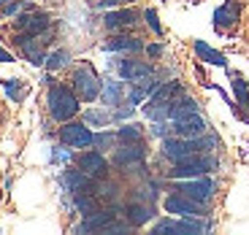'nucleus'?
I'll use <instances>...</instances> for the list:
<instances>
[{
    "mask_svg": "<svg viewBox=\"0 0 249 235\" xmlns=\"http://www.w3.org/2000/svg\"><path fill=\"white\" fill-rule=\"evenodd\" d=\"M124 217H127V224H130V227H143L146 222H152L155 208L146 205V203H130L127 211H124Z\"/></svg>",
    "mask_w": 249,
    "mask_h": 235,
    "instance_id": "a211bd4d",
    "label": "nucleus"
},
{
    "mask_svg": "<svg viewBox=\"0 0 249 235\" xmlns=\"http://www.w3.org/2000/svg\"><path fill=\"white\" fill-rule=\"evenodd\" d=\"M73 205L84 214V217H89L92 211H98V200H95L92 192H87V195H73Z\"/></svg>",
    "mask_w": 249,
    "mask_h": 235,
    "instance_id": "5701e85b",
    "label": "nucleus"
},
{
    "mask_svg": "<svg viewBox=\"0 0 249 235\" xmlns=\"http://www.w3.org/2000/svg\"><path fill=\"white\" fill-rule=\"evenodd\" d=\"M117 138L122 143H141V124H122L117 130Z\"/></svg>",
    "mask_w": 249,
    "mask_h": 235,
    "instance_id": "4be33fe9",
    "label": "nucleus"
},
{
    "mask_svg": "<svg viewBox=\"0 0 249 235\" xmlns=\"http://www.w3.org/2000/svg\"><path fill=\"white\" fill-rule=\"evenodd\" d=\"M165 211L168 214H179V217H203V203H195L187 195L176 192L165 198Z\"/></svg>",
    "mask_w": 249,
    "mask_h": 235,
    "instance_id": "6e6552de",
    "label": "nucleus"
},
{
    "mask_svg": "<svg viewBox=\"0 0 249 235\" xmlns=\"http://www.w3.org/2000/svg\"><path fill=\"white\" fill-rule=\"evenodd\" d=\"M8 3H11V0H0V8H3V6H8Z\"/></svg>",
    "mask_w": 249,
    "mask_h": 235,
    "instance_id": "c9c22d12",
    "label": "nucleus"
},
{
    "mask_svg": "<svg viewBox=\"0 0 249 235\" xmlns=\"http://www.w3.org/2000/svg\"><path fill=\"white\" fill-rule=\"evenodd\" d=\"M146 54H149V57H160V54H162V46H160V44L146 46Z\"/></svg>",
    "mask_w": 249,
    "mask_h": 235,
    "instance_id": "473e14b6",
    "label": "nucleus"
},
{
    "mask_svg": "<svg viewBox=\"0 0 249 235\" xmlns=\"http://www.w3.org/2000/svg\"><path fill=\"white\" fill-rule=\"evenodd\" d=\"M214 181L212 179H203V176H195L193 181H181V184H176V192H181V195H187L190 200H195V203H209V200L214 198Z\"/></svg>",
    "mask_w": 249,
    "mask_h": 235,
    "instance_id": "39448f33",
    "label": "nucleus"
},
{
    "mask_svg": "<svg viewBox=\"0 0 249 235\" xmlns=\"http://www.w3.org/2000/svg\"><path fill=\"white\" fill-rule=\"evenodd\" d=\"M60 141L71 149H87L92 146V130H89V124L84 122H62L60 127Z\"/></svg>",
    "mask_w": 249,
    "mask_h": 235,
    "instance_id": "20e7f679",
    "label": "nucleus"
},
{
    "mask_svg": "<svg viewBox=\"0 0 249 235\" xmlns=\"http://www.w3.org/2000/svg\"><path fill=\"white\" fill-rule=\"evenodd\" d=\"M152 133H155V135H165V124H155V130Z\"/></svg>",
    "mask_w": 249,
    "mask_h": 235,
    "instance_id": "f704fd0d",
    "label": "nucleus"
},
{
    "mask_svg": "<svg viewBox=\"0 0 249 235\" xmlns=\"http://www.w3.org/2000/svg\"><path fill=\"white\" fill-rule=\"evenodd\" d=\"M17 27L27 35H41L44 30H49V17L41 11H30V14H19L17 17Z\"/></svg>",
    "mask_w": 249,
    "mask_h": 235,
    "instance_id": "9d476101",
    "label": "nucleus"
},
{
    "mask_svg": "<svg viewBox=\"0 0 249 235\" xmlns=\"http://www.w3.org/2000/svg\"><path fill=\"white\" fill-rule=\"evenodd\" d=\"M103 49H106V51H141L143 44H141V38L114 35V38H108L106 44H103Z\"/></svg>",
    "mask_w": 249,
    "mask_h": 235,
    "instance_id": "6ab92c4d",
    "label": "nucleus"
},
{
    "mask_svg": "<svg viewBox=\"0 0 249 235\" xmlns=\"http://www.w3.org/2000/svg\"><path fill=\"white\" fill-rule=\"evenodd\" d=\"M195 54H198L203 62H209V65H217V68H225V65H228V60H225L222 51L212 49L206 41H195Z\"/></svg>",
    "mask_w": 249,
    "mask_h": 235,
    "instance_id": "aec40b11",
    "label": "nucleus"
},
{
    "mask_svg": "<svg viewBox=\"0 0 249 235\" xmlns=\"http://www.w3.org/2000/svg\"><path fill=\"white\" fill-rule=\"evenodd\" d=\"M54 162H68L71 160V151H62V149H54V154H52Z\"/></svg>",
    "mask_w": 249,
    "mask_h": 235,
    "instance_id": "2f4dec72",
    "label": "nucleus"
},
{
    "mask_svg": "<svg viewBox=\"0 0 249 235\" xmlns=\"http://www.w3.org/2000/svg\"><path fill=\"white\" fill-rule=\"evenodd\" d=\"M114 219H117V214H114V211H92V214H89V217H84V224H79V233H100V230L106 227L108 222H114Z\"/></svg>",
    "mask_w": 249,
    "mask_h": 235,
    "instance_id": "f3484780",
    "label": "nucleus"
},
{
    "mask_svg": "<svg viewBox=\"0 0 249 235\" xmlns=\"http://www.w3.org/2000/svg\"><path fill=\"white\" fill-rule=\"evenodd\" d=\"M17 46L22 49V54H25L33 65H44V62H46L44 44H41V41H36V35H27V33L17 35Z\"/></svg>",
    "mask_w": 249,
    "mask_h": 235,
    "instance_id": "f8f14e48",
    "label": "nucleus"
},
{
    "mask_svg": "<svg viewBox=\"0 0 249 235\" xmlns=\"http://www.w3.org/2000/svg\"><path fill=\"white\" fill-rule=\"evenodd\" d=\"M3 89L14 103H22V98H25V89H19V81H3Z\"/></svg>",
    "mask_w": 249,
    "mask_h": 235,
    "instance_id": "c85d7f7f",
    "label": "nucleus"
},
{
    "mask_svg": "<svg viewBox=\"0 0 249 235\" xmlns=\"http://www.w3.org/2000/svg\"><path fill=\"white\" fill-rule=\"evenodd\" d=\"M146 151H143L141 143H124L122 149H117V154H114V165L119 168H136L143 162Z\"/></svg>",
    "mask_w": 249,
    "mask_h": 235,
    "instance_id": "ddd939ff",
    "label": "nucleus"
},
{
    "mask_svg": "<svg viewBox=\"0 0 249 235\" xmlns=\"http://www.w3.org/2000/svg\"><path fill=\"white\" fill-rule=\"evenodd\" d=\"M6 62H14V54H11V51H6L3 46H0V65H6Z\"/></svg>",
    "mask_w": 249,
    "mask_h": 235,
    "instance_id": "72a5a7b5",
    "label": "nucleus"
},
{
    "mask_svg": "<svg viewBox=\"0 0 249 235\" xmlns=\"http://www.w3.org/2000/svg\"><path fill=\"white\" fill-rule=\"evenodd\" d=\"M22 11H33V6L30 3H19V0H11L8 6H3V14H6V17H19Z\"/></svg>",
    "mask_w": 249,
    "mask_h": 235,
    "instance_id": "cd10ccee",
    "label": "nucleus"
},
{
    "mask_svg": "<svg viewBox=\"0 0 249 235\" xmlns=\"http://www.w3.org/2000/svg\"><path fill=\"white\" fill-rule=\"evenodd\" d=\"M241 19V6H238L236 0H225L222 6L214 11V27H219V30H228V27H233Z\"/></svg>",
    "mask_w": 249,
    "mask_h": 235,
    "instance_id": "2eb2a0df",
    "label": "nucleus"
},
{
    "mask_svg": "<svg viewBox=\"0 0 249 235\" xmlns=\"http://www.w3.org/2000/svg\"><path fill=\"white\" fill-rule=\"evenodd\" d=\"M76 165H79V170H84V173H87L89 179H95V181H100V179L108 176V162L100 151H84V154L76 160Z\"/></svg>",
    "mask_w": 249,
    "mask_h": 235,
    "instance_id": "0eeeda50",
    "label": "nucleus"
},
{
    "mask_svg": "<svg viewBox=\"0 0 249 235\" xmlns=\"http://www.w3.org/2000/svg\"><path fill=\"white\" fill-rule=\"evenodd\" d=\"M100 98H103V103L106 105H119L122 103V98H124V87L119 84V81H106L103 87H100Z\"/></svg>",
    "mask_w": 249,
    "mask_h": 235,
    "instance_id": "412c9836",
    "label": "nucleus"
},
{
    "mask_svg": "<svg viewBox=\"0 0 249 235\" xmlns=\"http://www.w3.org/2000/svg\"><path fill=\"white\" fill-rule=\"evenodd\" d=\"M200 108H198V103H195L190 95H184L179 89L176 92V98H171V103H168V119H181V117H187V114H198Z\"/></svg>",
    "mask_w": 249,
    "mask_h": 235,
    "instance_id": "dca6fc26",
    "label": "nucleus"
},
{
    "mask_svg": "<svg viewBox=\"0 0 249 235\" xmlns=\"http://www.w3.org/2000/svg\"><path fill=\"white\" fill-rule=\"evenodd\" d=\"M46 105H49V114H52L54 122H71V119L79 114V98H76V92H71V89L62 87V84H54V87L49 89Z\"/></svg>",
    "mask_w": 249,
    "mask_h": 235,
    "instance_id": "f257e3e1",
    "label": "nucleus"
},
{
    "mask_svg": "<svg viewBox=\"0 0 249 235\" xmlns=\"http://www.w3.org/2000/svg\"><path fill=\"white\" fill-rule=\"evenodd\" d=\"M233 92H236L238 105H247L249 103V87H247V81H244L241 76H233Z\"/></svg>",
    "mask_w": 249,
    "mask_h": 235,
    "instance_id": "393cba45",
    "label": "nucleus"
},
{
    "mask_svg": "<svg viewBox=\"0 0 249 235\" xmlns=\"http://www.w3.org/2000/svg\"><path fill=\"white\" fill-rule=\"evenodd\" d=\"M119 70V79L124 81H141V79H152L155 76V68L149 62H136V60H122L117 65Z\"/></svg>",
    "mask_w": 249,
    "mask_h": 235,
    "instance_id": "9b49d317",
    "label": "nucleus"
},
{
    "mask_svg": "<svg viewBox=\"0 0 249 235\" xmlns=\"http://www.w3.org/2000/svg\"><path fill=\"white\" fill-rule=\"evenodd\" d=\"M217 168L214 157H203V154H193L181 162H174V168L168 170L171 179H195V176H206Z\"/></svg>",
    "mask_w": 249,
    "mask_h": 235,
    "instance_id": "f03ea898",
    "label": "nucleus"
},
{
    "mask_svg": "<svg viewBox=\"0 0 249 235\" xmlns=\"http://www.w3.org/2000/svg\"><path fill=\"white\" fill-rule=\"evenodd\" d=\"M68 62H71V54H68V51H65V49H57V51H52V54L46 57L44 65H46L49 70H60V68H65Z\"/></svg>",
    "mask_w": 249,
    "mask_h": 235,
    "instance_id": "b1692460",
    "label": "nucleus"
},
{
    "mask_svg": "<svg viewBox=\"0 0 249 235\" xmlns=\"http://www.w3.org/2000/svg\"><path fill=\"white\" fill-rule=\"evenodd\" d=\"M71 84H73V92H76V98L79 100H95V98H100V79H98V73H95L89 65H81V68H76L73 70V79H71Z\"/></svg>",
    "mask_w": 249,
    "mask_h": 235,
    "instance_id": "7ed1b4c3",
    "label": "nucleus"
},
{
    "mask_svg": "<svg viewBox=\"0 0 249 235\" xmlns=\"http://www.w3.org/2000/svg\"><path fill=\"white\" fill-rule=\"evenodd\" d=\"M62 184H65V189L71 195H87V192L95 195V179H89L84 170H65L62 173Z\"/></svg>",
    "mask_w": 249,
    "mask_h": 235,
    "instance_id": "1a4fd4ad",
    "label": "nucleus"
},
{
    "mask_svg": "<svg viewBox=\"0 0 249 235\" xmlns=\"http://www.w3.org/2000/svg\"><path fill=\"white\" fill-rule=\"evenodd\" d=\"M84 119H87V124H95V127H106V124L108 122H111V114H108V111H87V117H84Z\"/></svg>",
    "mask_w": 249,
    "mask_h": 235,
    "instance_id": "bb28decb",
    "label": "nucleus"
},
{
    "mask_svg": "<svg viewBox=\"0 0 249 235\" xmlns=\"http://www.w3.org/2000/svg\"><path fill=\"white\" fill-rule=\"evenodd\" d=\"M111 117H114V119H127V117H133V105H122V108H117Z\"/></svg>",
    "mask_w": 249,
    "mask_h": 235,
    "instance_id": "7c9ffc66",
    "label": "nucleus"
},
{
    "mask_svg": "<svg viewBox=\"0 0 249 235\" xmlns=\"http://www.w3.org/2000/svg\"><path fill=\"white\" fill-rule=\"evenodd\" d=\"M138 22V14L130 11V8H119V11H108L106 17H103V25H106V30L111 33H119V30H127V27H133Z\"/></svg>",
    "mask_w": 249,
    "mask_h": 235,
    "instance_id": "4468645a",
    "label": "nucleus"
},
{
    "mask_svg": "<svg viewBox=\"0 0 249 235\" xmlns=\"http://www.w3.org/2000/svg\"><path fill=\"white\" fill-rule=\"evenodd\" d=\"M114 141H117V135H114V133H98V135H92V146L98 149V151H106V149H111Z\"/></svg>",
    "mask_w": 249,
    "mask_h": 235,
    "instance_id": "a878e982",
    "label": "nucleus"
},
{
    "mask_svg": "<svg viewBox=\"0 0 249 235\" xmlns=\"http://www.w3.org/2000/svg\"><path fill=\"white\" fill-rule=\"evenodd\" d=\"M143 17H146V25L152 27V33H155V35H162V27H160V22H157V11H155V8H146Z\"/></svg>",
    "mask_w": 249,
    "mask_h": 235,
    "instance_id": "c756f323",
    "label": "nucleus"
},
{
    "mask_svg": "<svg viewBox=\"0 0 249 235\" xmlns=\"http://www.w3.org/2000/svg\"><path fill=\"white\" fill-rule=\"evenodd\" d=\"M206 119L200 117V111L198 114H187V117H181V119H174V135H179V138H198V135H206Z\"/></svg>",
    "mask_w": 249,
    "mask_h": 235,
    "instance_id": "423d86ee",
    "label": "nucleus"
}]
</instances>
